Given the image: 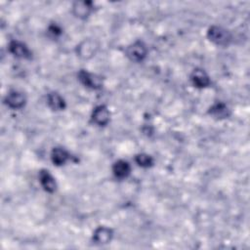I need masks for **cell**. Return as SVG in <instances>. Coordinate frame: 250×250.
I'll return each instance as SVG.
<instances>
[{"label": "cell", "mask_w": 250, "mask_h": 250, "mask_svg": "<svg viewBox=\"0 0 250 250\" xmlns=\"http://www.w3.org/2000/svg\"><path fill=\"white\" fill-rule=\"evenodd\" d=\"M207 38L216 46L227 47L231 43L232 35L227 28L214 24L208 28Z\"/></svg>", "instance_id": "6da1fadb"}, {"label": "cell", "mask_w": 250, "mask_h": 250, "mask_svg": "<svg viewBox=\"0 0 250 250\" xmlns=\"http://www.w3.org/2000/svg\"><path fill=\"white\" fill-rule=\"evenodd\" d=\"M100 50V42L95 38H85L80 41L76 48V56L82 60H90L94 58Z\"/></svg>", "instance_id": "7a4b0ae2"}, {"label": "cell", "mask_w": 250, "mask_h": 250, "mask_svg": "<svg viewBox=\"0 0 250 250\" xmlns=\"http://www.w3.org/2000/svg\"><path fill=\"white\" fill-rule=\"evenodd\" d=\"M147 47L146 43L142 40H137L130 45H128L125 49L126 57L133 62H142L147 57Z\"/></svg>", "instance_id": "3957f363"}, {"label": "cell", "mask_w": 250, "mask_h": 250, "mask_svg": "<svg viewBox=\"0 0 250 250\" xmlns=\"http://www.w3.org/2000/svg\"><path fill=\"white\" fill-rule=\"evenodd\" d=\"M27 103V98L25 94L19 90H11L7 93L4 98V104L13 110H19L25 106Z\"/></svg>", "instance_id": "277c9868"}, {"label": "cell", "mask_w": 250, "mask_h": 250, "mask_svg": "<svg viewBox=\"0 0 250 250\" xmlns=\"http://www.w3.org/2000/svg\"><path fill=\"white\" fill-rule=\"evenodd\" d=\"M77 78L79 82L87 89L99 90L103 87L102 79L98 75L91 73L85 69H80L77 73Z\"/></svg>", "instance_id": "5b68a950"}, {"label": "cell", "mask_w": 250, "mask_h": 250, "mask_svg": "<svg viewBox=\"0 0 250 250\" xmlns=\"http://www.w3.org/2000/svg\"><path fill=\"white\" fill-rule=\"evenodd\" d=\"M94 11V3L92 1L81 0L74 1L71 6L72 15L79 20L88 19Z\"/></svg>", "instance_id": "8992f818"}, {"label": "cell", "mask_w": 250, "mask_h": 250, "mask_svg": "<svg viewBox=\"0 0 250 250\" xmlns=\"http://www.w3.org/2000/svg\"><path fill=\"white\" fill-rule=\"evenodd\" d=\"M91 121L99 126L104 127L110 121V111L105 104H99L95 106L91 113Z\"/></svg>", "instance_id": "52a82bcc"}, {"label": "cell", "mask_w": 250, "mask_h": 250, "mask_svg": "<svg viewBox=\"0 0 250 250\" xmlns=\"http://www.w3.org/2000/svg\"><path fill=\"white\" fill-rule=\"evenodd\" d=\"M113 236H114V231L111 228L106 226H99L93 231L92 240L95 244L105 245L110 243Z\"/></svg>", "instance_id": "ba28073f"}, {"label": "cell", "mask_w": 250, "mask_h": 250, "mask_svg": "<svg viewBox=\"0 0 250 250\" xmlns=\"http://www.w3.org/2000/svg\"><path fill=\"white\" fill-rule=\"evenodd\" d=\"M8 51L18 59L29 60L32 57V52L28 46L20 40H12L8 45Z\"/></svg>", "instance_id": "9c48e42d"}, {"label": "cell", "mask_w": 250, "mask_h": 250, "mask_svg": "<svg viewBox=\"0 0 250 250\" xmlns=\"http://www.w3.org/2000/svg\"><path fill=\"white\" fill-rule=\"evenodd\" d=\"M189 80L192 86L197 89H205L211 86V78L203 68H194L189 75Z\"/></svg>", "instance_id": "30bf717a"}, {"label": "cell", "mask_w": 250, "mask_h": 250, "mask_svg": "<svg viewBox=\"0 0 250 250\" xmlns=\"http://www.w3.org/2000/svg\"><path fill=\"white\" fill-rule=\"evenodd\" d=\"M41 188L48 193H54L57 189V181L49 170L41 169L38 174Z\"/></svg>", "instance_id": "8fae6325"}, {"label": "cell", "mask_w": 250, "mask_h": 250, "mask_svg": "<svg viewBox=\"0 0 250 250\" xmlns=\"http://www.w3.org/2000/svg\"><path fill=\"white\" fill-rule=\"evenodd\" d=\"M208 114L215 119L222 120V119H226V118L229 117L230 109L227 105V104H225L224 102L218 101V102H215L208 108Z\"/></svg>", "instance_id": "7c38bea8"}, {"label": "cell", "mask_w": 250, "mask_h": 250, "mask_svg": "<svg viewBox=\"0 0 250 250\" xmlns=\"http://www.w3.org/2000/svg\"><path fill=\"white\" fill-rule=\"evenodd\" d=\"M46 102L49 108L53 111H62L66 107L65 100L60 93L56 91H52L47 94Z\"/></svg>", "instance_id": "4fadbf2b"}, {"label": "cell", "mask_w": 250, "mask_h": 250, "mask_svg": "<svg viewBox=\"0 0 250 250\" xmlns=\"http://www.w3.org/2000/svg\"><path fill=\"white\" fill-rule=\"evenodd\" d=\"M50 158L55 166L60 167L66 164V162L70 160L71 155L65 148L62 146H56L52 148Z\"/></svg>", "instance_id": "5bb4252c"}, {"label": "cell", "mask_w": 250, "mask_h": 250, "mask_svg": "<svg viewBox=\"0 0 250 250\" xmlns=\"http://www.w3.org/2000/svg\"><path fill=\"white\" fill-rule=\"evenodd\" d=\"M131 165L127 160L118 159L116 160L111 167L113 176L118 180H124L131 174Z\"/></svg>", "instance_id": "9a60e30c"}, {"label": "cell", "mask_w": 250, "mask_h": 250, "mask_svg": "<svg viewBox=\"0 0 250 250\" xmlns=\"http://www.w3.org/2000/svg\"><path fill=\"white\" fill-rule=\"evenodd\" d=\"M134 161L139 167H142V168H150L154 165L153 157L145 152L136 154L134 157Z\"/></svg>", "instance_id": "2e32d148"}, {"label": "cell", "mask_w": 250, "mask_h": 250, "mask_svg": "<svg viewBox=\"0 0 250 250\" xmlns=\"http://www.w3.org/2000/svg\"><path fill=\"white\" fill-rule=\"evenodd\" d=\"M48 33L52 36V37H59L60 35H62V29L61 28L60 25L56 24V23H53V24H50L49 27H48Z\"/></svg>", "instance_id": "e0dca14e"}]
</instances>
